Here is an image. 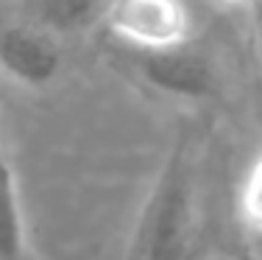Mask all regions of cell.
<instances>
[{
    "label": "cell",
    "instance_id": "6da1fadb",
    "mask_svg": "<svg viewBox=\"0 0 262 260\" xmlns=\"http://www.w3.org/2000/svg\"><path fill=\"white\" fill-rule=\"evenodd\" d=\"M195 146L179 132L137 215L123 260H182L195 215Z\"/></svg>",
    "mask_w": 262,
    "mask_h": 260
},
{
    "label": "cell",
    "instance_id": "7a4b0ae2",
    "mask_svg": "<svg viewBox=\"0 0 262 260\" xmlns=\"http://www.w3.org/2000/svg\"><path fill=\"white\" fill-rule=\"evenodd\" d=\"M106 26L131 51L190 42L192 14L184 0H112Z\"/></svg>",
    "mask_w": 262,
    "mask_h": 260
},
{
    "label": "cell",
    "instance_id": "3957f363",
    "mask_svg": "<svg viewBox=\"0 0 262 260\" xmlns=\"http://www.w3.org/2000/svg\"><path fill=\"white\" fill-rule=\"evenodd\" d=\"M134 67L154 90L182 101H204L215 92V70L190 42L134 51Z\"/></svg>",
    "mask_w": 262,
    "mask_h": 260
},
{
    "label": "cell",
    "instance_id": "277c9868",
    "mask_svg": "<svg viewBox=\"0 0 262 260\" xmlns=\"http://www.w3.org/2000/svg\"><path fill=\"white\" fill-rule=\"evenodd\" d=\"M61 53L51 31L36 23L0 20V70L23 87H48L59 76Z\"/></svg>",
    "mask_w": 262,
    "mask_h": 260
},
{
    "label": "cell",
    "instance_id": "5b68a950",
    "mask_svg": "<svg viewBox=\"0 0 262 260\" xmlns=\"http://www.w3.org/2000/svg\"><path fill=\"white\" fill-rule=\"evenodd\" d=\"M112 0H31V23L51 31L53 36L78 34L92 23L103 20Z\"/></svg>",
    "mask_w": 262,
    "mask_h": 260
},
{
    "label": "cell",
    "instance_id": "8992f818",
    "mask_svg": "<svg viewBox=\"0 0 262 260\" xmlns=\"http://www.w3.org/2000/svg\"><path fill=\"white\" fill-rule=\"evenodd\" d=\"M0 260H26V213L9 159L0 163Z\"/></svg>",
    "mask_w": 262,
    "mask_h": 260
},
{
    "label": "cell",
    "instance_id": "52a82bcc",
    "mask_svg": "<svg viewBox=\"0 0 262 260\" xmlns=\"http://www.w3.org/2000/svg\"><path fill=\"white\" fill-rule=\"evenodd\" d=\"M237 207H240L243 224L251 230V235L262 232V151L251 159V165L243 173Z\"/></svg>",
    "mask_w": 262,
    "mask_h": 260
},
{
    "label": "cell",
    "instance_id": "ba28073f",
    "mask_svg": "<svg viewBox=\"0 0 262 260\" xmlns=\"http://www.w3.org/2000/svg\"><path fill=\"white\" fill-rule=\"evenodd\" d=\"M248 17H251V31H254V42L262 59V0H248Z\"/></svg>",
    "mask_w": 262,
    "mask_h": 260
},
{
    "label": "cell",
    "instance_id": "9c48e42d",
    "mask_svg": "<svg viewBox=\"0 0 262 260\" xmlns=\"http://www.w3.org/2000/svg\"><path fill=\"white\" fill-rule=\"evenodd\" d=\"M251 241H254V252H257V257L262 260V232L251 235Z\"/></svg>",
    "mask_w": 262,
    "mask_h": 260
},
{
    "label": "cell",
    "instance_id": "30bf717a",
    "mask_svg": "<svg viewBox=\"0 0 262 260\" xmlns=\"http://www.w3.org/2000/svg\"><path fill=\"white\" fill-rule=\"evenodd\" d=\"M3 159H6V157H3V146H0V163H3Z\"/></svg>",
    "mask_w": 262,
    "mask_h": 260
},
{
    "label": "cell",
    "instance_id": "8fae6325",
    "mask_svg": "<svg viewBox=\"0 0 262 260\" xmlns=\"http://www.w3.org/2000/svg\"><path fill=\"white\" fill-rule=\"evenodd\" d=\"M223 3H237V0H223ZM246 3H248V0H246Z\"/></svg>",
    "mask_w": 262,
    "mask_h": 260
}]
</instances>
